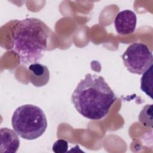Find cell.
<instances>
[{
    "label": "cell",
    "instance_id": "cell-1",
    "mask_svg": "<svg viewBox=\"0 0 153 153\" xmlns=\"http://www.w3.org/2000/svg\"><path fill=\"white\" fill-rule=\"evenodd\" d=\"M71 98L76 110L91 120H99L106 117L117 100L115 93L105 79L102 76L91 74H87L80 81Z\"/></svg>",
    "mask_w": 153,
    "mask_h": 153
},
{
    "label": "cell",
    "instance_id": "cell-2",
    "mask_svg": "<svg viewBox=\"0 0 153 153\" xmlns=\"http://www.w3.org/2000/svg\"><path fill=\"white\" fill-rule=\"evenodd\" d=\"M11 32V48L19 56L20 63L27 66L39 62L48 50L50 28L39 19L27 18L17 20Z\"/></svg>",
    "mask_w": 153,
    "mask_h": 153
},
{
    "label": "cell",
    "instance_id": "cell-3",
    "mask_svg": "<svg viewBox=\"0 0 153 153\" xmlns=\"http://www.w3.org/2000/svg\"><path fill=\"white\" fill-rule=\"evenodd\" d=\"M11 124L22 138L33 140L39 137L47 127L46 115L39 107L26 104L18 107L13 112Z\"/></svg>",
    "mask_w": 153,
    "mask_h": 153
},
{
    "label": "cell",
    "instance_id": "cell-4",
    "mask_svg": "<svg viewBox=\"0 0 153 153\" xmlns=\"http://www.w3.org/2000/svg\"><path fill=\"white\" fill-rule=\"evenodd\" d=\"M123 63L132 74L142 75L152 65V51L143 43L134 42L130 45L122 55Z\"/></svg>",
    "mask_w": 153,
    "mask_h": 153
},
{
    "label": "cell",
    "instance_id": "cell-5",
    "mask_svg": "<svg viewBox=\"0 0 153 153\" xmlns=\"http://www.w3.org/2000/svg\"><path fill=\"white\" fill-rule=\"evenodd\" d=\"M136 23V15L134 12L130 10L120 11L114 19V26L116 31L121 35H127L134 32Z\"/></svg>",
    "mask_w": 153,
    "mask_h": 153
},
{
    "label": "cell",
    "instance_id": "cell-6",
    "mask_svg": "<svg viewBox=\"0 0 153 153\" xmlns=\"http://www.w3.org/2000/svg\"><path fill=\"white\" fill-rule=\"evenodd\" d=\"M1 152L15 153L20 146V140L18 134L10 128L4 127L0 130Z\"/></svg>",
    "mask_w": 153,
    "mask_h": 153
},
{
    "label": "cell",
    "instance_id": "cell-7",
    "mask_svg": "<svg viewBox=\"0 0 153 153\" xmlns=\"http://www.w3.org/2000/svg\"><path fill=\"white\" fill-rule=\"evenodd\" d=\"M29 79L35 87H40L46 85L50 79V72L48 68L39 63L30 64L28 68Z\"/></svg>",
    "mask_w": 153,
    "mask_h": 153
},
{
    "label": "cell",
    "instance_id": "cell-8",
    "mask_svg": "<svg viewBox=\"0 0 153 153\" xmlns=\"http://www.w3.org/2000/svg\"><path fill=\"white\" fill-rule=\"evenodd\" d=\"M140 89L152 99V65L143 74L140 79Z\"/></svg>",
    "mask_w": 153,
    "mask_h": 153
},
{
    "label": "cell",
    "instance_id": "cell-9",
    "mask_svg": "<svg viewBox=\"0 0 153 153\" xmlns=\"http://www.w3.org/2000/svg\"><path fill=\"white\" fill-rule=\"evenodd\" d=\"M152 105H145L140 111L138 119L140 123L146 127H152Z\"/></svg>",
    "mask_w": 153,
    "mask_h": 153
},
{
    "label": "cell",
    "instance_id": "cell-10",
    "mask_svg": "<svg viewBox=\"0 0 153 153\" xmlns=\"http://www.w3.org/2000/svg\"><path fill=\"white\" fill-rule=\"evenodd\" d=\"M68 142L64 139L56 140L52 147L53 151L55 153H65L68 151Z\"/></svg>",
    "mask_w": 153,
    "mask_h": 153
}]
</instances>
